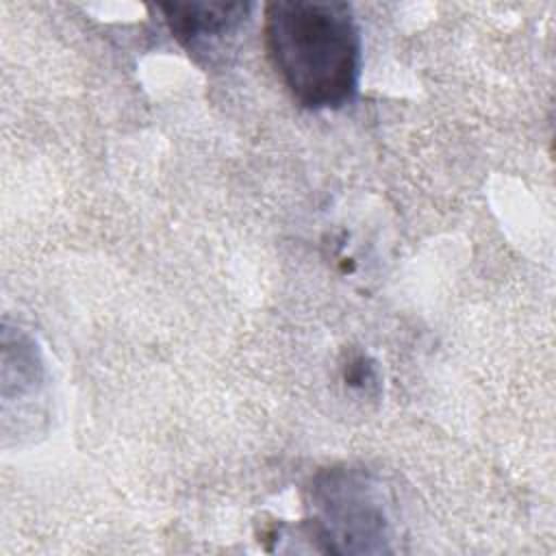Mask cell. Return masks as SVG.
I'll return each instance as SVG.
<instances>
[{"label": "cell", "mask_w": 556, "mask_h": 556, "mask_svg": "<svg viewBox=\"0 0 556 556\" xmlns=\"http://www.w3.org/2000/svg\"><path fill=\"white\" fill-rule=\"evenodd\" d=\"M265 48L306 109H341L361 78V33L345 2L276 0L265 7Z\"/></svg>", "instance_id": "obj_1"}, {"label": "cell", "mask_w": 556, "mask_h": 556, "mask_svg": "<svg viewBox=\"0 0 556 556\" xmlns=\"http://www.w3.org/2000/svg\"><path fill=\"white\" fill-rule=\"evenodd\" d=\"M315 530L334 552H387L389 521L374 480L352 467H332L313 480Z\"/></svg>", "instance_id": "obj_2"}, {"label": "cell", "mask_w": 556, "mask_h": 556, "mask_svg": "<svg viewBox=\"0 0 556 556\" xmlns=\"http://www.w3.org/2000/svg\"><path fill=\"white\" fill-rule=\"evenodd\" d=\"M174 39L198 61L213 63L237 37L250 15L248 2H169L159 4Z\"/></svg>", "instance_id": "obj_3"}, {"label": "cell", "mask_w": 556, "mask_h": 556, "mask_svg": "<svg viewBox=\"0 0 556 556\" xmlns=\"http://www.w3.org/2000/svg\"><path fill=\"white\" fill-rule=\"evenodd\" d=\"M345 382L350 387H358V389H367L371 384H378V376H376V367L371 363H367L365 356H356L348 363L345 374H343Z\"/></svg>", "instance_id": "obj_4"}]
</instances>
